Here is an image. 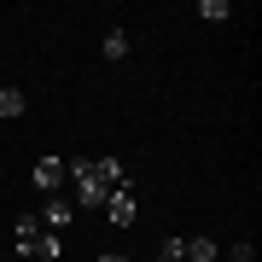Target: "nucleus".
Masks as SVG:
<instances>
[{
    "label": "nucleus",
    "instance_id": "1",
    "mask_svg": "<svg viewBox=\"0 0 262 262\" xmlns=\"http://www.w3.org/2000/svg\"><path fill=\"white\" fill-rule=\"evenodd\" d=\"M64 169L76 181V204H99L105 210V198H111L117 187H128V175H122L117 158H70Z\"/></svg>",
    "mask_w": 262,
    "mask_h": 262
},
{
    "label": "nucleus",
    "instance_id": "2",
    "mask_svg": "<svg viewBox=\"0 0 262 262\" xmlns=\"http://www.w3.org/2000/svg\"><path fill=\"white\" fill-rule=\"evenodd\" d=\"M12 233H18V256H41V262H58V256H64V233H47L35 210H24Z\"/></svg>",
    "mask_w": 262,
    "mask_h": 262
},
{
    "label": "nucleus",
    "instance_id": "3",
    "mask_svg": "<svg viewBox=\"0 0 262 262\" xmlns=\"http://www.w3.org/2000/svg\"><path fill=\"white\" fill-rule=\"evenodd\" d=\"M64 175H70V169H64V158H35V169H29V181H35V192H58V187H64Z\"/></svg>",
    "mask_w": 262,
    "mask_h": 262
},
{
    "label": "nucleus",
    "instance_id": "4",
    "mask_svg": "<svg viewBox=\"0 0 262 262\" xmlns=\"http://www.w3.org/2000/svg\"><path fill=\"white\" fill-rule=\"evenodd\" d=\"M105 215H111V227H134V222H140V204H134V192H128V187H117L111 198H105Z\"/></svg>",
    "mask_w": 262,
    "mask_h": 262
},
{
    "label": "nucleus",
    "instance_id": "5",
    "mask_svg": "<svg viewBox=\"0 0 262 262\" xmlns=\"http://www.w3.org/2000/svg\"><path fill=\"white\" fill-rule=\"evenodd\" d=\"M35 215H41V227H47V233H64V227H70V204H64L58 192H53V198H47V204H41Z\"/></svg>",
    "mask_w": 262,
    "mask_h": 262
},
{
    "label": "nucleus",
    "instance_id": "6",
    "mask_svg": "<svg viewBox=\"0 0 262 262\" xmlns=\"http://www.w3.org/2000/svg\"><path fill=\"white\" fill-rule=\"evenodd\" d=\"M0 117H24V94L18 88H0Z\"/></svg>",
    "mask_w": 262,
    "mask_h": 262
},
{
    "label": "nucleus",
    "instance_id": "7",
    "mask_svg": "<svg viewBox=\"0 0 262 262\" xmlns=\"http://www.w3.org/2000/svg\"><path fill=\"white\" fill-rule=\"evenodd\" d=\"M99 47H105V58H128V35H122V29H111Z\"/></svg>",
    "mask_w": 262,
    "mask_h": 262
},
{
    "label": "nucleus",
    "instance_id": "8",
    "mask_svg": "<svg viewBox=\"0 0 262 262\" xmlns=\"http://www.w3.org/2000/svg\"><path fill=\"white\" fill-rule=\"evenodd\" d=\"M198 18H204V24H222L227 18V0H198Z\"/></svg>",
    "mask_w": 262,
    "mask_h": 262
},
{
    "label": "nucleus",
    "instance_id": "9",
    "mask_svg": "<svg viewBox=\"0 0 262 262\" xmlns=\"http://www.w3.org/2000/svg\"><path fill=\"white\" fill-rule=\"evenodd\" d=\"M227 256H233V262H256V251H251V239H245V245H233V251H227Z\"/></svg>",
    "mask_w": 262,
    "mask_h": 262
},
{
    "label": "nucleus",
    "instance_id": "10",
    "mask_svg": "<svg viewBox=\"0 0 262 262\" xmlns=\"http://www.w3.org/2000/svg\"><path fill=\"white\" fill-rule=\"evenodd\" d=\"M99 262H128V256H122V251H105V256H99Z\"/></svg>",
    "mask_w": 262,
    "mask_h": 262
},
{
    "label": "nucleus",
    "instance_id": "11",
    "mask_svg": "<svg viewBox=\"0 0 262 262\" xmlns=\"http://www.w3.org/2000/svg\"><path fill=\"white\" fill-rule=\"evenodd\" d=\"M151 262H163V256H151Z\"/></svg>",
    "mask_w": 262,
    "mask_h": 262
}]
</instances>
